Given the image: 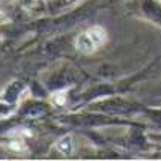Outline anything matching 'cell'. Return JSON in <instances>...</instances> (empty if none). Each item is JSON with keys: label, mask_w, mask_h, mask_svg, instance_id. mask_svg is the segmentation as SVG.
<instances>
[{"label": "cell", "mask_w": 161, "mask_h": 161, "mask_svg": "<svg viewBox=\"0 0 161 161\" xmlns=\"http://www.w3.org/2000/svg\"><path fill=\"white\" fill-rule=\"evenodd\" d=\"M105 42H107V32L99 26H93L78 35V38L75 39V47L78 51L84 54H91L97 51L99 47H103Z\"/></svg>", "instance_id": "obj_1"}, {"label": "cell", "mask_w": 161, "mask_h": 161, "mask_svg": "<svg viewBox=\"0 0 161 161\" xmlns=\"http://www.w3.org/2000/svg\"><path fill=\"white\" fill-rule=\"evenodd\" d=\"M59 152H62L65 155H71L72 154V136H65L62 139H59L54 145Z\"/></svg>", "instance_id": "obj_2"}, {"label": "cell", "mask_w": 161, "mask_h": 161, "mask_svg": "<svg viewBox=\"0 0 161 161\" xmlns=\"http://www.w3.org/2000/svg\"><path fill=\"white\" fill-rule=\"evenodd\" d=\"M5 21H6V15L3 14V12H0V24L5 23Z\"/></svg>", "instance_id": "obj_3"}]
</instances>
